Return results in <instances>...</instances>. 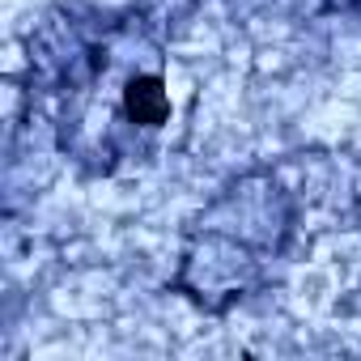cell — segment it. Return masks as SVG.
I'll use <instances>...</instances> for the list:
<instances>
[{
  "instance_id": "7a4b0ae2",
  "label": "cell",
  "mask_w": 361,
  "mask_h": 361,
  "mask_svg": "<svg viewBox=\"0 0 361 361\" xmlns=\"http://www.w3.org/2000/svg\"><path fill=\"white\" fill-rule=\"evenodd\" d=\"M302 221L306 213L285 166L234 178L188 221L174 289L213 314H226L272 285Z\"/></svg>"
},
{
  "instance_id": "3957f363",
  "label": "cell",
  "mask_w": 361,
  "mask_h": 361,
  "mask_svg": "<svg viewBox=\"0 0 361 361\" xmlns=\"http://www.w3.org/2000/svg\"><path fill=\"white\" fill-rule=\"evenodd\" d=\"M340 9H348V13H357V18H361V0H340Z\"/></svg>"
},
{
  "instance_id": "6da1fadb",
  "label": "cell",
  "mask_w": 361,
  "mask_h": 361,
  "mask_svg": "<svg viewBox=\"0 0 361 361\" xmlns=\"http://www.w3.org/2000/svg\"><path fill=\"white\" fill-rule=\"evenodd\" d=\"M30 90L51 98L56 145L94 174L153 153L170 123L161 47L132 13L60 5L30 35Z\"/></svg>"
}]
</instances>
